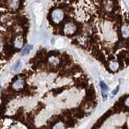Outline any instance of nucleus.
Listing matches in <instances>:
<instances>
[{
  "label": "nucleus",
  "mask_w": 129,
  "mask_h": 129,
  "mask_svg": "<svg viewBox=\"0 0 129 129\" xmlns=\"http://www.w3.org/2000/svg\"><path fill=\"white\" fill-rule=\"evenodd\" d=\"M65 11L64 8L58 4H56L54 6L50 9V12L48 15V20L57 30L61 27L65 19Z\"/></svg>",
  "instance_id": "nucleus-1"
},
{
  "label": "nucleus",
  "mask_w": 129,
  "mask_h": 129,
  "mask_svg": "<svg viewBox=\"0 0 129 129\" xmlns=\"http://www.w3.org/2000/svg\"><path fill=\"white\" fill-rule=\"evenodd\" d=\"M106 65H107L108 70H109L110 72H113V73L117 72V71L120 69V67H122L121 63L116 59H112V60L108 61L107 63H106Z\"/></svg>",
  "instance_id": "nucleus-2"
},
{
  "label": "nucleus",
  "mask_w": 129,
  "mask_h": 129,
  "mask_svg": "<svg viewBox=\"0 0 129 129\" xmlns=\"http://www.w3.org/2000/svg\"><path fill=\"white\" fill-rule=\"evenodd\" d=\"M24 86H25L24 79L22 77H19V78H17L16 80L14 81V82L12 84V89L14 90L19 91V90H22L24 89Z\"/></svg>",
  "instance_id": "nucleus-3"
},
{
  "label": "nucleus",
  "mask_w": 129,
  "mask_h": 129,
  "mask_svg": "<svg viewBox=\"0 0 129 129\" xmlns=\"http://www.w3.org/2000/svg\"><path fill=\"white\" fill-rule=\"evenodd\" d=\"M100 87H101V90H102V95H103V101H107L108 87L107 85H106L105 82H100Z\"/></svg>",
  "instance_id": "nucleus-4"
},
{
  "label": "nucleus",
  "mask_w": 129,
  "mask_h": 129,
  "mask_svg": "<svg viewBox=\"0 0 129 129\" xmlns=\"http://www.w3.org/2000/svg\"><path fill=\"white\" fill-rule=\"evenodd\" d=\"M52 129H67V127L63 121H57L53 124Z\"/></svg>",
  "instance_id": "nucleus-5"
},
{
  "label": "nucleus",
  "mask_w": 129,
  "mask_h": 129,
  "mask_svg": "<svg viewBox=\"0 0 129 129\" xmlns=\"http://www.w3.org/2000/svg\"><path fill=\"white\" fill-rule=\"evenodd\" d=\"M32 49V45H27L26 47L24 48V50H23L22 55H23V56H24V55H26V54H28Z\"/></svg>",
  "instance_id": "nucleus-6"
},
{
  "label": "nucleus",
  "mask_w": 129,
  "mask_h": 129,
  "mask_svg": "<svg viewBox=\"0 0 129 129\" xmlns=\"http://www.w3.org/2000/svg\"><path fill=\"white\" fill-rule=\"evenodd\" d=\"M124 100H123V106L124 107L129 108V95L123 97Z\"/></svg>",
  "instance_id": "nucleus-7"
},
{
  "label": "nucleus",
  "mask_w": 129,
  "mask_h": 129,
  "mask_svg": "<svg viewBox=\"0 0 129 129\" xmlns=\"http://www.w3.org/2000/svg\"><path fill=\"white\" fill-rule=\"evenodd\" d=\"M20 64H21V62H20V61H17V63H16L15 64V66H14V70L16 71V70H18L19 69V66H20Z\"/></svg>",
  "instance_id": "nucleus-8"
},
{
  "label": "nucleus",
  "mask_w": 129,
  "mask_h": 129,
  "mask_svg": "<svg viewBox=\"0 0 129 129\" xmlns=\"http://www.w3.org/2000/svg\"><path fill=\"white\" fill-rule=\"evenodd\" d=\"M7 129H20V128L17 124H12V125H11Z\"/></svg>",
  "instance_id": "nucleus-9"
},
{
  "label": "nucleus",
  "mask_w": 129,
  "mask_h": 129,
  "mask_svg": "<svg viewBox=\"0 0 129 129\" xmlns=\"http://www.w3.org/2000/svg\"><path fill=\"white\" fill-rule=\"evenodd\" d=\"M119 86H117L116 87V90H113L112 91V95L113 96H115V95H116V94H117V93H118V91H119Z\"/></svg>",
  "instance_id": "nucleus-10"
},
{
  "label": "nucleus",
  "mask_w": 129,
  "mask_h": 129,
  "mask_svg": "<svg viewBox=\"0 0 129 129\" xmlns=\"http://www.w3.org/2000/svg\"><path fill=\"white\" fill-rule=\"evenodd\" d=\"M0 88H1V87H0Z\"/></svg>",
  "instance_id": "nucleus-11"
}]
</instances>
